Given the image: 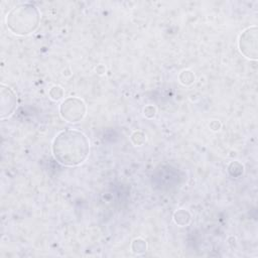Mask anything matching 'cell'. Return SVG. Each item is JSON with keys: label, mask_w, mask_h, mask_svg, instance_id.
I'll return each mask as SVG.
<instances>
[{"label": "cell", "mask_w": 258, "mask_h": 258, "mask_svg": "<svg viewBox=\"0 0 258 258\" xmlns=\"http://www.w3.org/2000/svg\"><path fill=\"white\" fill-rule=\"evenodd\" d=\"M90 152V141L81 131L66 129L52 142L54 158L62 165L76 166L84 162Z\"/></svg>", "instance_id": "cell-1"}, {"label": "cell", "mask_w": 258, "mask_h": 258, "mask_svg": "<svg viewBox=\"0 0 258 258\" xmlns=\"http://www.w3.org/2000/svg\"><path fill=\"white\" fill-rule=\"evenodd\" d=\"M40 12L31 3H23L12 8L6 16L8 29L16 35H27L39 24Z\"/></svg>", "instance_id": "cell-2"}, {"label": "cell", "mask_w": 258, "mask_h": 258, "mask_svg": "<svg viewBox=\"0 0 258 258\" xmlns=\"http://www.w3.org/2000/svg\"><path fill=\"white\" fill-rule=\"evenodd\" d=\"M59 114L68 122H79L86 114V104L80 98L70 97L60 104Z\"/></svg>", "instance_id": "cell-3"}, {"label": "cell", "mask_w": 258, "mask_h": 258, "mask_svg": "<svg viewBox=\"0 0 258 258\" xmlns=\"http://www.w3.org/2000/svg\"><path fill=\"white\" fill-rule=\"evenodd\" d=\"M239 48L246 57L257 58V27L252 26L244 30L239 37Z\"/></svg>", "instance_id": "cell-4"}, {"label": "cell", "mask_w": 258, "mask_h": 258, "mask_svg": "<svg viewBox=\"0 0 258 258\" xmlns=\"http://www.w3.org/2000/svg\"><path fill=\"white\" fill-rule=\"evenodd\" d=\"M16 95L9 87L1 85V119L9 117L16 106Z\"/></svg>", "instance_id": "cell-5"}]
</instances>
